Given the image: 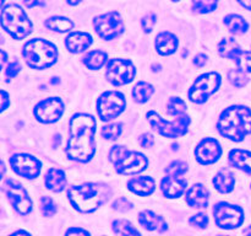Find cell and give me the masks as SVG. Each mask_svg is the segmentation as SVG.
I'll use <instances>...</instances> for the list:
<instances>
[{
	"label": "cell",
	"instance_id": "21",
	"mask_svg": "<svg viewBox=\"0 0 251 236\" xmlns=\"http://www.w3.org/2000/svg\"><path fill=\"white\" fill-rule=\"evenodd\" d=\"M139 223L140 225L144 226L146 230L150 231H159V233H163L168 229V224L166 223L163 216L157 215L156 213H153L152 210H144L139 214Z\"/></svg>",
	"mask_w": 251,
	"mask_h": 236
},
{
	"label": "cell",
	"instance_id": "9",
	"mask_svg": "<svg viewBox=\"0 0 251 236\" xmlns=\"http://www.w3.org/2000/svg\"><path fill=\"white\" fill-rule=\"evenodd\" d=\"M93 27L100 38L105 41L117 38L124 32V20L118 11H108L93 20Z\"/></svg>",
	"mask_w": 251,
	"mask_h": 236
},
{
	"label": "cell",
	"instance_id": "45",
	"mask_svg": "<svg viewBox=\"0 0 251 236\" xmlns=\"http://www.w3.org/2000/svg\"><path fill=\"white\" fill-rule=\"evenodd\" d=\"M22 1L25 2V5H26L28 9H31V7H36V6H44L46 5V0H22Z\"/></svg>",
	"mask_w": 251,
	"mask_h": 236
},
{
	"label": "cell",
	"instance_id": "11",
	"mask_svg": "<svg viewBox=\"0 0 251 236\" xmlns=\"http://www.w3.org/2000/svg\"><path fill=\"white\" fill-rule=\"evenodd\" d=\"M136 75V68L129 59L114 58L108 60L105 76L114 86H123L131 83Z\"/></svg>",
	"mask_w": 251,
	"mask_h": 236
},
{
	"label": "cell",
	"instance_id": "35",
	"mask_svg": "<svg viewBox=\"0 0 251 236\" xmlns=\"http://www.w3.org/2000/svg\"><path fill=\"white\" fill-rule=\"evenodd\" d=\"M123 124L122 123H108L103 125L100 130V135L107 140H117L122 135Z\"/></svg>",
	"mask_w": 251,
	"mask_h": 236
},
{
	"label": "cell",
	"instance_id": "50",
	"mask_svg": "<svg viewBox=\"0 0 251 236\" xmlns=\"http://www.w3.org/2000/svg\"><path fill=\"white\" fill-rule=\"evenodd\" d=\"M20 234H22V235H31V234H29L28 231H24V230L15 231V233H12V235H20Z\"/></svg>",
	"mask_w": 251,
	"mask_h": 236
},
{
	"label": "cell",
	"instance_id": "32",
	"mask_svg": "<svg viewBox=\"0 0 251 236\" xmlns=\"http://www.w3.org/2000/svg\"><path fill=\"white\" fill-rule=\"evenodd\" d=\"M218 0H191V7L196 14H208L217 9Z\"/></svg>",
	"mask_w": 251,
	"mask_h": 236
},
{
	"label": "cell",
	"instance_id": "36",
	"mask_svg": "<svg viewBox=\"0 0 251 236\" xmlns=\"http://www.w3.org/2000/svg\"><path fill=\"white\" fill-rule=\"evenodd\" d=\"M228 80L230 81L233 86L235 88H244L248 83H249V78L247 76V73L242 69H230L228 73Z\"/></svg>",
	"mask_w": 251,
	"mask_h": 236
},
{
	"label": "cell",
	"instance_id": "51",
	"mask_svg": "<svg viewBox=\"0 0 251 236\" xmlns=\"http://www.w3.org/2000/svg\"><path fill=\"white\" fill-rule=\"evenodd\" d=\"M1 53H2V59H1V64L2 65H4L5 63H6V59H7V57H6V53H5V51L4 49H2L1 51Z\"/></svg>",
	"mask_w": 251,
	"mask_h": 236
},
{
	"label": "cell",
	"instance_id": "15",
	"mask_svg": "<svg viewBox=\"0 0 251 236\" xmlns=\"http://www.w3.org/2000/svg\"><path fill=\"white\" fill-rule=\"evenodd\" d=\"M33 113L41 123L50 124L61 118L64 113V102L59 97L44 98L37 103Z\"/></svg>",
	"mask_w": 251,
	"mask_h": 236
},
{
	"label": "cell",
	"instance_id": "47",
	"mask_svg": "<svg viewBox=\"0 0 251 236\" xmlns=\"http://www.w3.org/2000/svg\"><path fill=\"white\" fill-rule=\"evenodd\" d=\"M77 234H82V235H90L88 230L81 228H71L65 231V235H77Z\"/></svg>",
	"mask_w": 251,
	"mask_h": 236
},
{
	"label": "cell",
	"instance_id": "44",
	"mask_svg": "<svg viewBox=\"0 0 251 236\" xmlns=\"http://www.w3.org/2000/svg\"><path fill=\"white\" fill-rule=\"evenodd\" d=\"M206 63H207V56H206V54L200 53L198 54V56H195V58H194V64H195L196 66H199V68L205 66Z\"/></svg>",
	"mask_w": 251,
	"mask_h": 236
},
{
	"label": "cell",
	"instance_id": "43",
	"mask_svg": "<svg viewBox=\"0 0 251 236\" xmlns=\"http://www.w3.org/2000/svg\"><path fill=\"white\" fill-rule=\"evenodd\" d=\"M139 144L141 145L145 149H150L154 145V138L153 135L150 134V133H144L139 137Z\"/></svg>",
	"mask_w": 251,
	"mask_h": 236
},
{
	"label": "cell",
	"instance_id": "23",
	"mask_svg": "<svg viewBox=\"0 0 251 236\" xmlns=\"http://www.w3.org/2000/svg\"><path fill=\"white\" fill-rule=\"evenodd\" d=\"M230 166L251 175V151L244 149H233L228 155Z\"/></svg>",
	"mask_w": 251,
	"mask_h": 236
},
{
	"label": "cell",
	"instance_id": "41",
	"mask_svg": "<svg viewBox=\"0 0 251 236\" xmlns=\"http://www.w3.org/2000/svg\"><path fill=\"white\" fill-rule=\"evenodd\" d=\"M113 209L118 211H122V213H125V211H129L132 209V203L130 201H127L126 198L122 197V198H118L117 201L113 203Z\"/></svg>",
	"mask_w": 251,
	"mask_h": 236
},
{
	"label": "cell",
	"instance_id": "18",
	"mask_svg": "<svg viewBox=\"0 0 251 236\" xmlns=\"http://www.w3.org/2000/svg\"><path fill=\"white\" fill-rule=\"evenodd\" d=\"M208 199H210V192L201 183H195L186 191L185 201L188 206H191V208H207Z\"/></svg>",
	"mask_w": 251,
	"mask_h": 236
},
{
	"label": "cell",
	"instance_id": "6",
	"mask_svg": "<svg viewBox=\"0 0 251 236\" xmlns=\"http://www.w3.org/2000/svg\"><path fill=\"white\" fill-rule=\"evenodd\" d=\"M147 120L151 124V127L158 133L159 135L164 138H180L183 135L186 134L189 129V125H190V117L188 115L180 116V117H176V120L173 122H169L166 120L164 118H162L154 111H150L147 112Z\"/></svg>",
	"mask_w": 251,
	"mask_h": 236
},
{
	"label": "cell",
	"instance_id": "40",
	"mask_svg": "<svg viewBox=\"0 0 251 236\" xmlns=\"http://www.w3.org/2000/svg\"><path fill=\"white\" fill-rule=\"evenodd\" d=\"M189 224L191 226H196V228L205 229L208 225V216L206 214H196L189 219Z\"/></svg>",
	"mask_w": 251,
	"mask_h": 236
},
{
	"label": "cell",
	"instance_id": "29",
	"mask_svg": "<svg viewBox=\"0 0 251 236\" xmlns=\"http://www.w3.org/2000/svg\"><path fill=\"white\" fill-rule=\"evenodd\" d=\"M44 25H46L47 29L51 30L54 32H60V33L71 31L74 27V22L70 19L64 16L49 17L48 20H46Z\"/></svg>",
	"mask_w": 251,
	"mask_h": 236
},
{
	"label": "cell",
	"instance_id": "25",
	"mask_svg": "<svg viewBox=\"0 0 251 236\" xmlns=\"http://www.w3.org/2000/svg\"><path fill=\"white\" fill-rule=\"evenodd\" d=\"M235 177L232 171L228 169H222L213 177V186L220 193H229L234 189Z\"/></svg>",
	"mask_w": 251,
	"mask_h": 236
},
{
	"label": "cell",
	"instance_id": "53",
	"mask_svg": "<svg viewBox=\"0 0 251 236\" xmlns=\"http://www.w3.org/2000/svg\"><path fill=\"white\" fill-rule=\"evenodd\" d=\"M172 1H174V2H176V1H179V0H172Z\"/></svg>",
	"mask_w": 251,
	"mask_h": 236
},
{
	"label": "cell",
	"instance_id": "34",
	"mask_svg": "<svg viewBox=\"0 0 251 236\" xmlns=\"http://www.w3.org/2000/svg\"><path fill=\"white\" fill-rule=\"evenodd\" d=\"M233 61H235L237 66L242 70H244L245 73H251V51H239L235 53V56L233 57Z\"/></svg>",
	"mask_w": 251,
	"mask_h": 236
},
{
	"label": "cell",
	"instance_id": "31",
	"mask_svg": "<svg viewBox=\"0 0 251 236\" xmlns=\"http://www.w3.org/2000/svg\"><path fill=\"white\" fill-rule=\"evenodd\" d=\"M186 110H188V106L180 97H171L167 102V112L169 116L180 117V116L186 115Z\"/></svg>",
	"mask_w": 251,
	"mask_h": 236
},
{
	"label": "cell",
	"instance_id": "28",
	"mask_svg": "<svg viewBox=\"0 0 251 236\" xmlns=\"http://www.w3.org/2000/svg\"><path fill=\"white\" fill-rule=\"evenodd\" d=\"M153 92L154 88L151 84L146 83V81H139L132 88V97H134L135 102L145 103L151 98Z\"/></svg>",
	"mask_w": 251,
	"mask_h": 236
},
{
	"label": "cell",
	"instance_id": "38",
	"mask_svg": "<svg viewBox=\"0 0 251 236\" xmlns=\"http://www.w3.org/2000/svg\"><path fill=\"white\" fill-rule=\"evenodd\" d=\"M188 171V164L181 160H176V161L172 162L171 165H168L166 169V174L169 176H183L185 172Z\"/></svg>",
	"mask_w": 251,
	"mask_h": 236
},
{
	"label": "cell",
	"instance_id": "24",
	"mask_svg": "<svg viewBox=\"0 0 251 236\" xmlns=\"http://www.w3.org/2000/svg\"><path fill=\"white\" fill-rule=\"evenodd\" d=\"M44 183L46 187L51 192H61L65 189L66 184H68V179H66L65 172L61 169H56V167H51L47 171L46 177H44Z\"/></svg>",
	"mask_w": 251,
	"mask_h": 236
},
{
	"label": "cell",
	"instance_id": "27",
	"mask_svg": "<svg viewBox=\"0 0 251 236\" xmlns=\"http://www.w3.org/2000/svg\"><path fill=\"white\" fill-rule=\"evenodd\" d=\"M225 25L232 33L243 34L249 30V24L243 16L237 14H229L225 17Z\"/></svg>",
	"mask_w": 251,
	"mask_h": 236
},
{
	"label": "cell",
	"instance_id": "10",
	"mask_svg": "<svg viewBox=\"0 0 251 236\" xmlns=\"http://www.w3.org/2000/svg\"><path fill=\"white\" fill-rule=\"evenodd\" d=\"M213 216H215L216 225L227 230L239 228L244 223V210L240 206L227 202H220L215 204Z\"/></svg>",
	"mask_w": 251,
	"mask_h": 236
},
{
	"label": "cell",
	"instance_id": "48",
	"mask_svg": "<svg viewBox=\"0 0 251 236\" xmlns=\"http://www.w3.org/2000/svg\"><path fill=\"white\" fill-rule=\"evenodd\" d=\"M237 1L239 2L243 7H245V9L251 11V0H237Z\"/></svg>",
	"mask_w": 251,
	"mask_h": 236
},
{
	"label": "cell",
	"instance_id": "33",
	"mask_svg": "<svg viewBox=\"0 0 251 236\" xmlns=\"http://www.w3.org/2000/svg\"><path fill=\"white\" fill-rule=\"evenodd\" d=\"M112 228L113 231L119 235H139L140 234L130 221L124 220V219H118V220L113 221Z\"/></svg>",
	"mask_w": 251,
	"mask_h": 236
},
{
	"label": "cell",
	"instance_id": "3",
	"mask_svg": "<svg viewBox=\"0 0 251 236\" xmlns=\"http://www.w3.org/2000/svg\"><path fill=\"white\" fill-rule=\"evenodd\" d=\"M217 129L222 137L232 142H243L251 134V110L242 105L226 108L220 116Z\"/></svg>",
	"mask_w": 251,
	"mask_h": 236
},
{
	"label": "cell",
	"instance_id": "17",
	"mask_svg": "<svg viewBox=\"0 0 251 236\" xmlns=\"http://www.w3.org/2000/svg\"><path fill=\"white\" fill-rule=\"evenodd\" d=\"M92 42L93 38L88 32L75 31L68 34L65 38V46L70 53L78 54L90 48Z\"/></svg>",
	"mask_w": 251,
	"mask_h": 236
},
{
	"label": "cell",
	"instance_id": "14",
	"mask_svg": "<svg viewBox=\"0 0 251 236\" xmlns=\"http://www.w3.org/2000/svg\"><path fill=\"white\" fill-rule=\"evenodd\" d=\"M10 166L19 176L27 179H34L41 174L42 162L32 155L21 152L10 157Z\"/></svg>",
	"mask_w": 251,
	"mask_h": 236
},
{
	"label": "cell",
	"instance_id": "42",
	"mask_svg": "<svg viewBox=\"0 0 251 236\" xmlns=\"http://www.w3.org/2000/svg\"><path fill=\"white\" fill-rule=\"evenodd\" d=\"M20 70H21V64H20V61L14 60L11 61V63L7 64L6 69H5V74H6L7 78L12 79L15 78V76L19 75Z\"/></svg>",
	"mask_w": 251,
	"mask_h": 236
},
{
	"label": "cell",
	"instance_id": "26",
	"mask_svg": "<svg viewBox=\"0 0 251 236\" xmlns=\"http://www.w3.org/2000/svg\"><path fill=\"white\" fill-rule=\"evenodd\" d=\"M83 64L91 70H100L103 65L108 63V54L100 49H95L91 51L83 57Z\"/></svg>",
	"mask_w": 251,
	"mask_h": 236
},
{
	"label": "cell",
	"instance_id": "39",
	"mask_svg": "<svg viewBox=\"0 0 251 236\" xmlns=\"http://www.w3.org/2000/svg\"><path fill=\"white\" fill-rule=\"evenodd\" d=\"M156 24H157V16H156V14H153V12H150V14L145 15L141 20L142 30H144L146 33L152 32V30H153L154 25Z\"/></svg>",
	"mask_w": 251,
	"mask_h": 236
},
{
	"label": "cell",
	"instance_id": "16",
	"mask_svg": "<svg viewBox=\"0 0 251 236\" xmlns=\"http://www.w3.org/2000/svg\"><path fill=\"white\" fill-rule=\"evenodd\" d=\"M222 155V147L218 140L205 138L195 148V159L201 165L215 164Z\"/></svg>",
	"mask_w": 251,
	"mask_h": 236
},
{
	"label": "cell",
	"instance_id": "5",
	"mask_svg": "<svg viewBox=\"0 0 251 236\" xmlns=\"http://www.w3.org/2000/svg\"><path fill=\"white\" fill-rule=\"evenodd\" d=\"M1 26L14 39H24L31 34L33 25L21 6L4 5L1 10Z\"/></svg>",
	"mask_w": 251,
	"mask_h": 236
},
{
	"label": "cell",
	"instance_id": "20",
	"mask_svg": "<svg viewBox=\"0 0 251 236\" xmlns=\"http://www.w3.org/2000/svg\"><path fill=\"white\" fill-rule=\"evenodd\" d=\"M127 189L141 197L151 196L156 189V182L150 176L134 177L127 182Z\"/></svg>",
	"mask_w": 251,
	"mask_h": 236
},
{
	"label": "cell",
	"instance_id": "8",
	"mask_svg": "<svg viewBox=\"0 0 251 236\" xmlns=\"http://www.w3.org/2000/svg\"><path fill=\"white\" fill-rule=\"evenodd\" d=\"M222 78L216 71L202 74L199 76L189 90V98L194 103H203L211 95L220 88Z\"/></svg>",
	"mask_w": 251,
	"mask_h": 236
},
{
	"label": "cell",
	"instance_id": "12",
	"mask_svg": "<svg viewBox=\"0 0 251 236\" xmlns=\"http://www.w3.org/2000/svg\"><path fill=\"white\" fill-rule=\"evenodd\" d=\"M2 188H4V192L6 193L11 206H14L17 213L21 214V215H27V214L31 213L32 201L22 184H20L16 181H12V179H6L2 184Z\"/></svg>",
	"mask_w": 251,
	"mask_h": 236
},
{
	"label": "cell",
	"instance_id": "13",
	"mask_svg": "<svg viewBox=\"0 0 251 236\" xmlns=\"http://www.w3.org/2000/svg\"><path fill=\"white\" fill-rule=\"evenodd\" d=\"M114 166L118 174L131 176L145 171L149 166V159L141 152L126 149L124 154L114 162Z\"/></svg>",
	"mask_w": 251,
	"mask_h": 236
},
{
	"label": "cell",
	"instance_id": "1",
	"mask_svg": "<svg viewBox=\"0 0 251 236\" xmlns=\"http://www.w3.org/2000/svg\"><path fill=\"white\" fill-rule=\"evenodd\" d=\"M96 127L93 116L87 113H76L69 122V138L66 155L76 162H88L96 152Z\"/></svg>",
	"mask_w": 251,
	"mask_h": 236
},
{
	"label": "cell",
	"instance_id": "46",
	"mask_svg": "<svg viewBox=\"0 0 251 236\" xmlns=\"http://www.w3.org/2000/svg\"><path fill=\"white\" fill-rule=\"evenodd\" d=\"M7 106H10V96L6 91L1 90V112L6 110Z\"/></svg>",
	"mask_w": 251,
	"mask_h": 236
},
{
	"label": "cell",
	"instance_id": "52",
	"mask_svg": "<svg viewBox=\"0 0 251 236\" xmlns=\"http://www.w3.org/2000/svg\"><path fill=\"white\" fill-rule=\"evenodd\" d=\"M244 234H247V235H251V225L248 229H244Z\"/></svg>",
	"mask_w": 251,
	"mask_h": 236
},
{
	"label": "cell",
	"instance_id": "22",
	"mask_svg": "<svg viewBox=\"0 0 251 236\" xmlns=\"http://www.w3.org/2000/svg\"><path fill=\"white\" fill-rule=\"evenodd\" d=\"M154 46H156V51L161 56H171L178 48V38L172 32L163 31L157 34Z\"/></svg>",
	"mask_w": 251,
	"mask_h": 236
},
{
	"label": "cell",
	"instance_id": "4",
	"mask_svg": "<svg viewBox=\"0 0 251 236\" xmlns=\"http://www.w3.org/2000/svg\"><path fill=\"white\" fill-rule=\"evenodd\" d=\"M22 57L31 69H47L58 60V48L43 38H33L26 42L22 48Z\"/></svg>",
	"mask_w": 251,
	"mask_h": 236
},
{
	"label": "cell",
	"instance_id": "2",
	"mask_svg": "<svg viewBox=\"0 0 251 236\" xmlns=\"http://www.w3.org/2000/svg\"><path fill=\"white\" fill-rule=\"evenodd\" d=\"M112 197V189L105 183L86 182L73 186L68 191L69 203L75 210L87 214L97 210Z\"/></svg>",
	"mask_w": 251,
	"mask_h": 236
},
{
	"label": "cell",
	"instance_id": "7",
	"mask_svg": "<svg viewBox=\"0 0 251 236\" xmlns=\"http://www.w3.org/2000/svg\"><path fill=\"white\" fill-rule=\"evenodd\" d=\"M126 107L125 96L119 91H105L97 100L98 117L103 122H108L122 115Z\"/></svg>",
	"mask_w": 251,
	"mask_h": 236
},
{
	"label": "cell",
	"instance_id": "49",
	"mask_svg": "<svg viewBox=\"0 0 251 236\" xmlns=\"http://www.w3.org/2000/svg\"><path fill=\"white\" fill-rule=\"evenodd\" d=\"M81 1H82V0H66V2H68L69 5H71V6H75V5H78Z\"/></svg>",
	"mask_w": 251,
	"mask_h": 236
},
{
	"label": "cell",
	"instance_id": "19",
	"mask_svg": "<svg viewBox=\"0 0 251 236\" xmlns=\"http://www.w3.org/2000/svg\"><path fill=\"white\" fill-rule=\"evenodd\" d=\"M188 181L176 176L164 177L161 182L162 193L167 198H179L186 191Z\"/></svg>",
	"mask_w": 251,
	"mask_h": 236
},
{
	"label": "cell",
	"instance_id": "37",
	"mask_svg": "<svg viewBox=\"0 0 251 236\" xmlns=\"http://www.w3.org/2000/svg\"><path fill=\"white\" fill-rule=\"evenodd\" d=\"M39 206H41V213L43 216H53L56 213L58 208L50 197L43 196L39 199Z\"/></svg>",
	"mask_w": 251,
	"mask_h": 236
},
{
	"label": "cell",
	"instance_id": "30",
	"mask_svg": "<svg viewBox=\"0 0 251 236\" xmlns=\"http://www.w3.org/2000/svg\"><path fill=\"white\" fill-rule=\"evenodd\" d=\"M240 49L239 44L237 43L234 38L232 37H227V38H223L221 41V43L218 44V52H220L221 57L227 59H233V57L235 56L238 51Z\"/></svg>",
	"mask_w": 251,
	"mask_h": 236
}]
</instances>
